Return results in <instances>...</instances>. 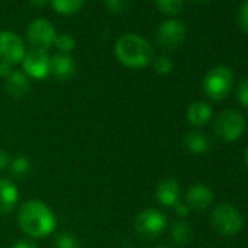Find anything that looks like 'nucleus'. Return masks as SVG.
Wrapping results in <instances>:
<instances>
[{
  "label": "nucleus",
  "mask_w": 248,
  "mask_h": 248,
  "mask_svg": "<svg viewBox=\"0 0 248 248\" xmlns=\"http://www.w3.org/2000/svg\"><path fill=\"white\" fill-rule=\"evenodd\" d=\"M244 161H245V165H247V168H248V148H247V151H245V155H244Z\"/></svg>",
  "instance_id": "obj_33"
},
{
  "label": "nucleus",
  "mask_w": 248,
  "mask_h": 248,
  "mask_svg": "<svg viewBox=\"0 0 248 248\" xmlns=\"http://www.w3.org/2000/svg\"><path fill=\"white\" fill-rule=\"evenodd\" d=\"M238 24H239L241 30L245 34H248V0H245L238 12Z\"/></svg>",
  "instance_id": "obj_27"
},
{
  "label": "nucleus",
  "mask_w": 248,
  "mask_h": 248,
  "mask_svg": "<svg viewBox=\"0 0 248 248\" xmlns=\"http://www.w3.org/2000/svg\"><path fill=\"white\" fill-rule=\"evenodd\" d=\"M210 223L219 235L233 236L244 228V216L233 204L220 203L212 210Z\"/></svg>",
  "instance_id": "obj_3"
},
{
  "label": "nucleus",
  "mask_w": 248,
  "mask_h": 248,
  "mask_svg": "<svg viewBox=\"0 0 248 248\" xmlns=\"http://www.w3.org/2000/svg\"><path fill=\"white\" fill-rule=\"evenodd\" d=\"M193 238V231L191 226L184 220H175L171 225V239L177 247H186L187 244H190Z\"/></svg>",
  "instance_id": "obj_18"
},
{
  "label": "nucleus",
  "mask_w": 248,
  "mask_h": 248,
  "mask_svg": "<svg viewBox=\"0 0 248 248\" xmlns=\"http://www.w3.org/2000/svg\"><path fill=\"white\" fill-rule=\"evenodd\" d=\"M184 148L193 155H204L210 149V140L209 138L199 132V130H191L186 135L184 140Z\"/></svg>",
  "instance_id": "obj_17"
},
{
  "label": "nucleus",
  "mask_w": 248,
  "mask_h": 248,
  "mask_svg": "<svg viewBox=\"0 0 248 248\" xmlns=\"http://www.w3.org/2000/svg\"><path fill=\"white\" fill-rule=\"evenodd\" d=\"M193 2H197V3H204V2H209V0H193Z\"/></svg>",
  "instance_id": "obj_35"
},
{
  "label": "nucleus",
  "mask_w": 248,
  "mask_h": 248,
  "mask_svg": "<svg viewBox=\"0 0 248 248\" xmlns=\"http://www.w3.org/2000/svg\"><path fill=\"white\" fill-rule=\"evenodd\" d=\"M102 2L107 11L117 14V15L126 14L132 6V0H102Z\"/></svg>",
  "instance_id": "obj_25"
},
{
  "label": "nucleus",
  "mask_w": 248,
  "mask_h": 248,
  "mask_svg": "<svg viewBox=\"0 0 248 248\" xmlns=\"http://www.w3.org/2000/svg\"><path fill=\"white\" fill-rule=\"evenodd\" d=\"M53 11L63 16H72L82 11L85 0H50Z\"/></svg>",
  "instance_id": "obj_19"
},
{
  "label": "nucleus",
  "mask_w": 248,
  "mask_h": 248,
  "mask_svg": "<svg viewBox=\"0 0 248 248\" xmlns=\"http://www.w3.org/2000/svg\"><path fill=\"white\" fill-rule=\"evenodd\" d=\"M21 64H22V72L28 78L44 80L50 75V56L44 50L32 48L27 51Z\"/></svg>",
  "instance_id": "obj_10"
},
{
  "label": "nucleus",
  "mask_w": 248,
  "mask_h": 248,
  "mask_svg": "<svg viewBox=\"0 0 248 248\" xmlns=\"http://www.w3.org/2000/svg\"><path fill=\"white\" fill-rule=\"evenodd\" d=\"M245 118L241 112L235 109H225L217 114L213 123V130L217 139L225 143H232L238 140L245 132Z\"/></svg>",
  "instance_id": "obj_5"
},
{
  "label": "nucleus",
  "mask_w": 248,
  "mask_h": 248,
  "mask_svg": "<svg viewBox=\"0 0 248 248\" xmlns=\"http://www.w3.org/2000/svg\"><path fill=\"white\" fill-rule=\"evenodd\" d=\"M212 107L204 101L193 102L187 109V120L193 127H203L212 120Z\"/></svg>",
  "instance_id": "obj_16"
},
{
  "label": "nucleus",
  "mask_w": 248,
  "mask_h": 248,
  "mask_svg": "<svg viewBox=\"0 0 248 248\" xmlns=\"http://www.w3.org/2000/svg\"><path fill=\"white\" fill-rule=\"evenodd\" d=\"M18 225L30 238L43 239L56 231L57 217L53 209L43 200L30 199L19 207Z\"/></svg>",
  "instance_id": "obj_1"
},
{
  "label": "nucleus",
  "mask_w": 248,
  "mask_h": 248,
  "mask_svg": "<svg viewBox=\"0 0 248 248\" xmlns=\"http://www.w3.org/2000/svg\"><path fill=\"white\" fill-rule=\"evenodd\" d=\"M114 56L124 67L139 70L152 63L154 47L142 35L126 34L115 41Z\"/></svg>",
  "instance_id": "obj_2"
},
{
  "label": "nucleus",
  "mask_w": 248,
  "mask_h": 248,
  "mask_svg": "<svg viewBox=\"0 0 248 248\" xmlns=\"http://www.w3.org/2000/svg\"><path fill=\"white\" fill-rule=\"evenodd\" d=\"M9 171L11 174L14 175V178H18V180H22V178H27L31 171H32V164L31 161L27 158V156H16L11 161V165H9Z\"/></svg>",
  "instance_id": "obj_20"
},
{
  "label": "nucleus",
  "mask_w": 248,
  "mask_h": 248,
  "mask_svg": "<svg viewBox=\"0 0 248 248\" xmlns=\"http://www.w3.org/2000/svg\"><path fill=\"white\" fill-rule=\"evenodd\" d=\"M184 2L186 0H155L158 9L168 16L178 15L184 8Z\"/></svg>",
  "instance_id": "obj_22"
},
{
  "label": "nucleus",
  "mask_w": 248,
  "mask_h": 248,
  "mask_svg": "<svg viewBox=\"0 0 248 248\" xmlns=\"http://www.w3.org/2000/svg\"><path fill=\"white\" fill-rule=\"evenodd\" d=\"M154 248H170L168 245H165V244H158V245H155Z\"/></svg>",
  "instance_id": "obj_34"
},
{
  "label": "nucleus",
  "mask_w": 248,
  "mask_h": 248,
  "mask_svg": "<svg viewBox=\"0 0 248 248\" xmlns=\"http://www.w3.org/2000/svg\"><path fill=\"white\" fill-rule=\"evenodd\" d=\"M31 5L35 6V8H44L50 3V0H30Z\"/></svg>",
  "instance_id": "obj_32"
},
{
  "label": "nucleus",
  "mask_w": 248,
  "mask_h": 248,
  "mask_svg": "<svg viewBox=\"0 0 248 248\" xmlns=\"http://www.w3.org/2000/svg\"><path fill=\"white\" fill-rule=\"evenodd\" d=\"M152 67H154V70H155L158 75L167 76V75H170V73L172 72L174 63H172V60H171L170 57H167V56H158V57H155V59L152 60Z\"/></svg>",
  "instance_id": "obj_24"
},
{
  "label": "nucleus",
  "mask_w": 248,
  "mask_h": 248,
  "mask_svg": "<svg viewBox=\"0 0 248 248\" xmlns=\"http://www.w3.org/2000/svg\"><path fill=\"white\" fill-rule=\"evenodd\" d=\"M14 72V66L9 64V63H5V62H0V78L3 79H8Z\"/></svg>",
  "instance_id": "obj_30"
},
{
  "label": "nucleus",
  "mask_w": 248,
  "mask_h": 248,
  "mask_svg": "<svg viewBox=\"0 0 248 248\" xmlns=\"http://www.w3.org/2000/svg\"><path fill=\"white\" fill-rule=\"evenodd\" d=\"M187 35V28L180 19H165L156 32V41L158 44L165 50H175L178 48Z\"/></svg>",
  "instance_id": "obj_8"
},
{
  "label": "nucleus",
  "mask_w": 248,
  "mask_h": 248,
  "mask_svg": "<svg viewBox=\"0 0 248 248\" xmlns=\"http://www.w3.org/2000/svg\"><path fill=\"white\" fill-rule=\"evenodd\" d=\"M25 43L14 31H0V62L12 66L19 64L25 57Z\"/></svg>",
  "instance_id": "obj_9"
},
{
  "label": "nucleus",
  "mask_w": 248,
  "mask_h": 248,
  "mask_svg": "<svg viewBox=\"0 0 248 248\" xmlns=\"http://www.w3.org/2000/svg\"><path fill=\"white\" fill-rule=\"evenodd\" d=\"M156 199L164 207H174L181 200V187L175 178H164L156 186Z\"/></svg>",
  "instance_id": "obj_13"
},
{
  "label": "nucleus",
  "mask_w": 248,
  "mask_h": 248,
  "mask_svg": "<svg viewBox=\"0 0 248 248\" xmlns=\"http://www.w3.org/2000/svg\"><path fill=\"white\" fill-rule=\"evenodd\" d=\"M30 88H31L30 78L22 70H14L12 75L6 79V91L9 96L15 99L24 98L30 92Z\"/></svg>",
  "instance_id": "obj_15"
},
{
  "label": "nucleus",
  "mask_w": 248,
  "mask_h": 248,
  "mask_svg": "<svg viewBox=\"0 0 248 248\" xmlns=\"http://www.w3.org/2000/svg\"><path fill=\"white\" fill-rule=\"evenodd\" d=\"M53 247L54 248H80V241L75 233L63 231L56 235Z\"/></svg>",
  "instance_id": "obj_21"
},
{
  "label": "nucleus",
  "mask_w": 248,
  "mask_h": 248,
  "mask_svg": "<svg viewBox=\"0 0 248 248\" xmlns=\"http://www.w3.org/2000/svg\"><path fill=\"white\" fill-rule=\"evenodd\" d=\"M236 99L242 107L248 108V76L244 78L238 83V86H236Z\"/></svg>",
  "instance_id": "obj_26"
},
{
  "label": "nucleus",
  "mask_w": 248,
  "mask_h": 248,
  "mask_svg": "<svg viewBox=\"0 0 248 248\" xmlns=\"http://www.w3.org/2000/svg\"><path fill=\"white\" fill-rule=\"evenodd\" d=\"M174 210H175V215H177L178 217H181V219L187 217V216H188V213H190L188 206H187L186 203H183V202L177 203V204L174 206Z\"/></svg>",
  "instance_id": "obj_28"
},
{
  "label": "nucleus",
  "mask_w": 248,
  "mask_h": 248,
  "mask_svg": "<svg viewBox=\"0 0 248 248\" xmlns=\"http://www.w3.org/2000/svg\"><path fill=\"white\" fill-rule=\"evenodd\" d=\"M19 202L18 186L9 178H0V215H9Z\"/></svg>",
  "instance_id": "obj_14"
},
{
  "label": "nucleus",
  "mask_w": 248,
  "mask_h": 248,
  "mask_svg": "<svg viewBox=\"0 0 248 248\" xmlns=\"http://www.w3.org/2000/svg\"><path fill=\"white\" fill-rule=\"evenodd\" d=\"M168 225L167 215L155 207H148L142 210L135 220V229L143 239H155L164 233Z\"/></svg>",
  "instance_id": "obj_6"
},
{
  "label": "nucleus",
  "mask_w": 248,
  "mask_h": 248,
  "mask_svg": "<svg viewBox=\"0 0 248 248\" xmlns=\"http://www.w3.org/2000/svg\"><path fill=\"white\" fill-rule=\"evenodd\" d=\"M11 161H12V159H11L9 154H8L6 151H3V149H0V171H3V170L9 168Z\"/></svg>",
  "instance_id": "obj_29"
},
{
  "label": "nucleus",
  "mask_w": 248,
  "mask_h": 248,
  "mask_svg": "<svg viewBox=\"0 0 248 248\" xmlns=\"http://www.w3.org/2000/svg\"><path fill=\"white\" fill-rule=\"evenodd\" d=\"M54 47L59 50V53L70 54L76 48V40L72 35H69V34H60V35L56 37Z\"/></svg>",
  "instance_id": "obj_23"
},
{
  "label": "nucleus",
  "mask_w": 248,
  "mask_h": 248,
  "mask_svg": "<svg viewBox=\"0 0 248 248\" xmlns=\"http://www.w3.org/2000/svg\"><path fill=\"white\" fill-rule=\"evenodd\" d=\"M11 248H38L37 244L31 239H19Z\"/></svg>",
  "instance_id": "obj_31"
},
{
  "label": "nucleus",
  "mask_w": 248,
  "mask_h": 248,
  "mask_svg": "<svg viewBox=\"0 0 248 248\" xmlns=\"http://www.w3.org/2000/svg\"><path fill=\"white\" fill-rule=\"evenodd\" d=\"M50 75L62 82L70 80L76 75L75 59L66 53H56L50 56Z\"/></svg>",
  "instance_id": "obj_11"
},
{
  "label": "nucleus",
  "mask_w": 248,
  "mask_h": 248,
  "mask_svg": "<svg viewBox=\"0 0 248 248\" xmlns=\"http://www.w3.org/2000/svg\"><path fill=\"white\" fill-rule=\"evenodd\" d=\"M215 194L206 184H194L187 190L186 194V204L191 210H206L213 203Z\"/></svg>",
  "instance_id": "obj_12"
},
{
  "label": "nucleus",
  "mask_w": 248,
  "mask_h": 248,
  "mask_svg": "<svg viewBox=\"0 0 248 248\" xmlns=\"http://www.w3.org/2000/svg\"><path fill=\"white\" fill-rule=\"evenodd\" d=\"M233 86V72L225 66L217 64L212 67L203 79V91L213 101L225 99Z\"/></svg>",
  "instance_id": "obj_4"
},
{
  "label": "nucleus",
  "mask_w": 248,
  "mask_h": 248,
  "mask_svg": "<svg viewBox=\"0 0 248 248\" xmlns=\"http://www.w3.org/2000/svg\"><path fill=\"white\" fill-rule=\"evenodd\" d=\"M57 32L51 22L44 18L34 19L27 28V40L32 46V48L47 51L54 46Z\"/></svg>",
  "instance_id": "obj_7"
}]
</instances>
